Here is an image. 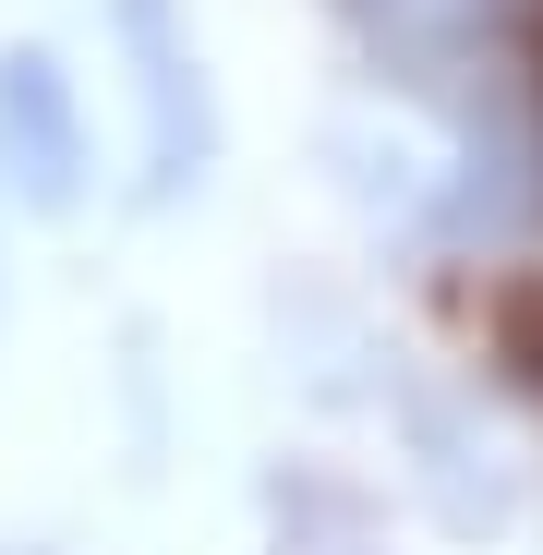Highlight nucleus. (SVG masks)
<instances>
[{"instance_id":"f257e3e1","label":"nucleus","mask_w":543,"mask_h":555,"mask_svg":"<svg viewBox=\"0 0 543 555\" xmlns=\"http://www.w3.org/2000/svg\"><path fill=\"white\" fill-rule=\"evenodd\" d=\"M519 169H531L519 133L447 121L411 85H375V98L326 109V181L375 242H471L483 218L519 206Z\"/></svg>"},{"instance_id":"f03ea898","label":"nucleus","mask_w":543,"mask_h":555,"mask_svg":"<svg viewBox=\"0 0 543 555\" xmlns=\"http://www.w3.org/2000/svg\"><path fill=\"white\" fill-rule=\"evenodd\" d=\"M109 49H121V85H133V157L145 206H181L218 181V73H206V37H194V0H109Z\"/></svg>"},{"instance_id":"7ed1b4c3","label":"nucleus","mask_w":543,"mask_h":555,"mask_svg":"<svg viewBox=\"0 0 543 555\" xmlns=\"http://www.w3.org/2000/svg\"><path fill=\"white\" fill-rule=\"evenodd\" d=\"M375 411H387V435H399V472H411V495L435 507V531H460V543L519 531L531 459H519V435H507L471 387H399V375H387Z\"/></svg>"},{"instance_id":"20e7f679","label":"nucleus","mask_w":543,"mask_h":555,"mask_svg":"<svg viewBox=\"0 0 543 555\" xmlns=\"http://www.w3.org/2000/svg\"><path fill=\"white\" fill-rule=\"evenodd\" d=\"M0 194L37 206V218H73L85 194H98V133H85V98L61 49L13 37L0 49Z\"/></svg>"},{"instance_id":"39448f33","label":"nucleus","mask_w":543,"mask_h":555,"mask_svg":"<svg viewBox=\"0 0 543 555\" xmlns=\"http://www.w3.org/2000/svg\"><path fill=\"white\" fill-rule=\"evenodd\" d=\"M350 25V49L375 61V85H411V98H460L507 61V13L519 0H326Z\"/></svg>"},{"instance_id":"423d86ee","label":"nucleus","mask_w":543,"mask_h":555,"mask_svg":"<svg viewBox=\"0 0 543 555\" xmlns=\"http://www.w3.org/2000/svg\"><path fill=\"white\" fill-rule=\"evenodd\" d=\"M279 555H387V543L362 519V495H338L326 472H290L279 483Z\"/></svg>"},{"instance_id":"0eeeda50","label":"nucleus","mask_w":543,"mask_h":555,"mask_svg":"<svg viewBox=\"0 0 543 555\" xmlns=\"http://www.w3.org/2000/svg\"><path fill=\"white\" fill-rule=\"evenodd\" d=\"M0 302H13V291H0Z\"/></svg>"}]
</instances>
